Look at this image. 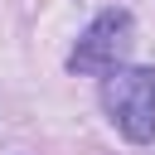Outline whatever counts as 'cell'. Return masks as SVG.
<instances>
[{
    "label": "cell",
    "mask_w": 155,
    "mask_h": 155,
    "mask_svg": "<svg viewBox=\"0 0 155 155\" xmlns=\"http://www.w3.org/2000/svg\"><path fill=\"white\" fill-rule=\"evenodd\" d=\"M102 102L126 140L155 136V68H116L102 82Z\"/></svg>",
    "instance_id": "6da1fadb"
},
{
    "label": "cell",
    "mask_w": 155,
    "mask_h": 155,
    "mask_svg": "<svg viewBox=\"0 0 155 155\" xmlns=\"http://www.w3.org/2000/svg\"><path fill=\"white\" fill-rule=\"evenodd\" d=\"M126 48H131V15L126 10H107V15H97L87 24V34L78 39L68 63L78 73H116Z\"/></svg>",
    "instance_id": "7a4b0ae2"
}]
</instances>
